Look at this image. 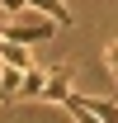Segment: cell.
I'll use <instances>...</instances> for the list:
<instances>
[{"label": "cell", "instance_id": "6da1fadb", "mask_svg": "<svg viewBox=\"0 0 118 123\" xmlns=\"http://www.w3.org/2000/svg\"><path fill=\"white\" fill-rule=\"evenodd\" d=\"M61 29V24H57V19H52V14H43V19H29V24H19V19H10V29H0V33H5V38H19V43H43V38H52V33H57Z\"/></svg>", "mask_w": 118, "mask_h": 123}, {"label": "cell", "instance_id": "7a4b0ae2", "mask_svg": "<svg viewBox=\"0 0 118 123\" xmlns=\"http://www.w3.org/2000/svg\"><path fill=\"white\" fill-rule=\"evenodd\" d=\"M71 95V66H47V90H43V99L47 104H61Z\"/></svg>", "mask_w": 118, "mask_h": 123}, {"label": "cell", "instance_id": "3957f363", "mask_svg": "<svg viewBox=\"0 0 118 123\" xmlns=\"http://www.w3.org/2000/svg\"><path fill=\"white\" fill-rule=\"evenodd\" d=\"M24 71H29V66H10V62H0V104H10V99L19 95Z\"/></svg>", "mask_w": 118, "mask_h": 123}, {"label": "cell", "instance_id": "277c9868", "mask_svg": "<svg viewBox=\"0 0 118 123\" xmlns=\"http://www.w3.org/2000/svg\"><path fill=\"white\" fill-rule=\"evenodd\" d=\"M43 90H47V66H29L14 99H43Z\"/></svg>", "mask_w": 118, "mask_h": 123}, {"label": "cell", "instance_id": "5b68a950", "mask_svg": "<svg viewBox=\"0 0 118 123\" xmlns=\"http://www.w3.org/2000/svg\"><path fill=\"white\" fill-rule=\"evenodd\" d=\"M0 62H10V66H33L29 43H19V38H0Z\"/></svg>", "mask_w": 118, "mask_h": 123}, {"label": "cell", "instance_id": "8992f818", "mask_svg": "<svg viewBox=\"0 0 118 123\" xmlns=\"http://www.w3.org/2000/svg\"><path fill=\"white\" fill-rule=\"evenodd\" d=\"M29 5L38 10V14H52L61 29H71V24H76V19H71V10H66V0H29Z\"/></svg>", "mask_w": 118, "mask_h": 123}, {"label": "cell", "instance_id": "52a82bcc", "mask_svg": "<svg viewBox=\"0 0 118 123\" xmlns=\"http://www.w3.org/2000/svg\"><path fill=\"white\" fill-rule=\"evenodd\" d=\"M104 66H109V71H113V80H118V43L104 47Z\"/></svg>", "mask_w": 118, "mask_h": 123}]
</instances>
